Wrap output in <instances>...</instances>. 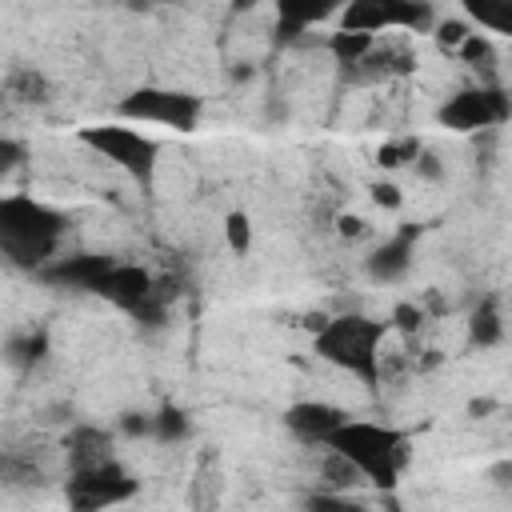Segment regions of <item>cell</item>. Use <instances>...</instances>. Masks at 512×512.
Here are the masks:
<instances>
[{"instance_id":"1","label":"cell","mask_w":512,"mask_h":512,"mask_svg":"<svg viewBox=\"0 0 512 512\" xmlns=\"http://www.w3.org/2000/svg\"><path fill=\"white\" fill-rule=\"evenodd\" d=\"M68 232V216L32 200V196H4L0 200V252L12 268L40 272L56 260V248Z\"/></svg>"},{"instance_id":"2","label":"cell","mask_w":512,"mask_h":512,"mask_svg":"<svg viewBox=\"0 0 512 512\" xmlns=\"http://www.w3.org/2000/svg\"><path fill=\"white\" fill-rule=\"evenodd\" d=\"M388 332V320H372V316H360V312H344V316H332L316 340H312V352L344 372H352L364 388H380V340Z\"/></svg>"},{"instance_id":"3","label":"cell","mask_w":512,"mask_h":512,"mask_svg":"<svg viewBox=\"0 0 512 512\" xmlns=\"http://www.w3.org/2000/svg\"><path fill=\"white\" fill-rule=\"evenodd\" d=\"M324 448H336L340 456H348L368 484L376 488H392L404 460H408V436L400 428H388V424H368V420H344Z\"/></svg>"},{"instance_id":"4","label":"cell","mask_w":512,"mask_h":512,"mask_svg":"<svg viewBox=\"0 0 512 512\" xmlns=\"http://www.w3.org/2000/svg\"><path fill=\"white\" fill-rule=\"evenodd\" d=\"M76 136H80V144H88L92 152H100L104 160L124 168L140 188H152L156 156H160L156 140H148L144 132L128 128V124H92V128H80Z\"/></svg>"},{"instance_id":"5","label":"cell","mask_w":512,"mask_h":512,"mask_svg":"<svg viewBox=\"0 0 512 512\" xmlns=\"http://www.w3.org/2000/svg\"><path fill=\"white\" fill-rule=\"evenodd\" d=\"M116 112H120V116H128V120L164 124V128H172V132H192V128L200 124L204 104H200V96H196V92L156 88V84H148V88L128 92V96L116 104Z\"/></svg>"},{"instance_id":"6","label":"cell","mask_w":512,"mask_h":512,"mask_svg":"<svg viewBox=\"0 0 512 512\" xmlns=\"http://www.w3.org/2000/svg\"><path fill=\"white\" fill-rule=\"evenodd\" d=\"M436 120L448 132H488L504 120H512V96L496 84H480V88H464L452 100L440 104Z\"/></svg>"},{"instance_id":"7","label":"cell","mask_w":512,"mask_h":512,"mask_svg":"<svg viewBox=\"0 0 512 512\" xmlns=\"http://www.w3.org/2000/svg\"><path fill=\"white\" fill-rule=\"evenodd\" d=\"M132 492H136V480L116 464V456L104 460V464H92V468H72L68 480H64V500L76 512H96V508L124 504Z\"/></svg>"},{"instance_id":"8","label":"cell","mask_w":512,"mask_h":512,"mask_svg":"<svg viewBox=\"0 0 512 512\" xmlns=\"http://www.w3.org/2000/svg\"><path fill=\"white\" fill-rule=\"evenodd\" d=\"M340 28L356 32H380V28H408V32H432L436 12L428 0H348Z\"/></svg>"},{"instance_id":"9","label":"cell","mask_w":512,"mask_h":512,"mask_svg":"<svg viewBox=\"0 0 512 512\" xmlns=\"http://www.w3.org/2000/svg\"><path fill=\"white\" fill-rule=\"evenodd\" d=\"M348 0H276V44L284 48V44H296L312 24H320V20H328L336 8H344Z\"/></svg>"},{"instance_id":"10","label":"cell","mask_w":512,"mask_h":512,"mask_svg":"<svg viewBox=\"0 0 512 512\" xmlns=\"http://www.w3.org/2000/svg\"><path fill=\"white\" fill-rule=\"evenodd\" d=\"M420 240V224H400V232L392 240H384L380 248H372V256L364 260L368 276L380 280V284H392L400 280L408 268H412V248Z\"/></svg>"},{"instance_id":"11","label":"cell","mask_w":512,"mask_h":512,"mask_svg":"<svg viewBox=\"0 0 512 512\" xmlns=\"http://www.w3.org/2000/svg\"><path fill=\"white\" fill-rule=\"evenodd\" d=\"M108 268H112V256L80 252V256H56L48 268H40V276L48 284H64V288H76V292H96V284L104 280Z\"/></svg>"},{"instance_id":"12","label":"cell","mask_w":512,"mask_h":512,"mask_svg":"<svg viewBox=\"0 0 512 512\" xmlns=\"http://www.w3.org/2000/svg\"><path fill=\"white\" fill-rule=\"evenodd\" d=\"M344 420H348L344 408L324 404V400H300V404H292V408L284 412V424H288L300 440H308V444H328V436H332Z\"/></svg>"},{"instance_id":"13","label":"cell","mask_w":512,"mask_h":512,"mask_svg":"<svg viewBox=\"0 0 512 512\" xmlns=\"http://www.w3.org/2000/svg\"><path fill=\"white\" fill-rule=\"evenodd\" d=\"M412 68H416L412 52L400 48V44H388V48H372L360 64L340 68V76L348 84H380V80H392V76H408Z\"/></svg>"},{"instance_id":"14","label":"cell","mask_w":512,"mask_h":512,"mask_svg":"<svg viewBox=\"0 0 512 512\" xmlns=\"http://www.w3.org/2000/svg\"><path fill=\"white\" fill-rule=\"evenodd\" d=\"M96 296H104L108 304L132 312L136 304H144L152 296V276L144 268H136V264H112L104 272V280L96 284Z\"/></svg>"},{"instance_id":"15","label":"cell","mask_w":512,"mask_h":512,"mask_svg":"<svg viewBox=\"0 0 512 512\" xmlns=\"http://www.w3.org/2000/svg\"><path fill=\"white\" fill-rule=\"evenodd\" d=\"M64 452H68V468L104 464V460H112V432H104V428H96V424H80V428L68 432Z\"/></svg>"},{"instance_id":"16","label":"cell","mask_w":512,"mask_h":512,"mask_svg":"<svg viewBox=\"0 0 512 512\" xmlns=\"http://www.w3.org/2000/svg\"><path fill=\"white\" fill-rule=\"evenodd\" d=\"M500 336H504V320H500L496 300L488 296V300H480V304L472 308V316H468V344H472V348H492V344H500Z\"/></svg>"},{"instance_id":"17","label":"cell","mask_w":512,"mask_h":512,"mask_svg":"<svg viewBox=\"0 0 512 512\" xmlns=\"http://www.w3.org/2000/svg\"><path fill=\"white\" fill-rule=\"evenodd\" d=\"M372 48H376V32L340 28V32H332V36H328V52H332V60H336L340 68H352V64H360V60H364Z\"/></svg>"},{"instance_id":"18","label":"cell","mask_w":512,"mask_h":512,"mask_svg":"<svg viewBox=\"0 0 512 512\" xmlns=\"http://www.w3.org/2000/svg\"><path fill=\"white\" fill-rule=\"evenodd\" d=\"M460 4H464L472 24L512 40V0H460Z\"/></svg>"},{"instance_id":"19","label":"cell","mask_w":512,"mask_h":512,"mask_svg":"<svg viewBox=\"0 0 512 512\" xmlns=\"http://www.w3.org/2000/svg\"><path fill=\"white\" fill-rule=\"evenodd\" d=\"M4 92H8L12 100H20V104H44L52 88H48V80H44L36 68L16 64V68H8V76H4Z\"/></svg>"},{"instance_id":"20","label":"cell","mask_w":512,"mask_h":512,"mask_svg":"<svg viewBox=\"0 0 512 512\" xmlns=\"http://www.w3.org/2000/svg\"><path fill=\"white\" fill-rule=\"evenodd\" d=\"M4 352H8V364H12V368H32V364L44 360L48 336H44L40 328H36V332H24V336H12V340L4 344Z\"/></svg>"},{"instance_id":"21","label":"cell","mask_w":512,"mask_h":512,"mask_svg":"<svg viewBox=\"0 0 512 512\" xmlns=\"http://www.w3.org/2000/svg\"><path fill=\"white\" fill-rule=\"evenodd\" d=\"M188 432H192V424H188V416H184L176 404H164V408L152 416V436H156L160 444H180Z\"/></svg>"},{"instance_id":"22","label":"cell","mask_w":512,"mask_h":512,"mask_svg":"<svg viewBox=\"0 0 512 512\" xmlns=\"http://www.w3.org/2000/svg\"><path fill=\"white\" fill-rule=\"evenodd\" d=\"M456 56H460L472 72H492V60H496V56H492V44H488L480 32H472V36L460 44V52H456Z\"/></svg>"},{"instance_id":"23","label":"cell","mask_w":512,"mask_h":512,"mask_svg":"<svg viewBox=\"0 0 512 512\" xmlns=\"http://www.w3.org/2000/svg\"><path fill=\"white\" fill-rule=\"evenodd\" d=\"M224 240H228V248H232L236 256H244V252L252 248V224H248L244 212H228V216H224Z\"/></svg>"},{"instance_id":"24","label":"cell","mask_w":512,"mask_h":512,"mask_svg":"<svg viewBox=\"0 0 512 512\" xmlns=\"http://www.w3.org/2000/svg\"><path fill=\"white\" fill-rule=\"evenodd\" d=\"M420 156V140H396V144H384L376 152V164L380 168H400V164H412Z\"/></svg>"},{"instance_id":"25","label":"cell","mask_w":512,"mask_h":512,"mask_svg":"<svg viewBox=\"0 0 512 512\" xmlns=\"http://www.w3.org/2000/svg\"><path fill=\"white\" fill-rule=\"evenodd\" d=\"M432 32H436V44H440V52H448V56H452V52H460V44L472 36L464 20H444V24H436Z\"/></svg>"},{"instance_id":"26","label":"cell","mask_w":512,"mask_h":512,"mask_svg":"<svg viewBox=\"0 0 512 512\" xmlns=\"http://www.w3.org/2000/svg\"><path fill=\"white\" fill-rule=\"evenodd\" d=\"M392 324H396L404 336H412V332H420V324H424V312H420L416 304H396V308H392Z\"/></svg>"},{"instance_id":"27","label":"cell","mask_w":512,"mask_h":512,"mask_svg":"<svg viewBox=\"0 0 512 512\" xmlns=\"http://www.w3.org/2000/svg\"><path fill=\"white\" fill-rule=\"evenodd\" d=\"M116 428H120V436H152V416H144V412H124V416L116 420Z\"/></svg>"},{"instance_id":"28","label":"cell","mask_w":512,"mask_h":512,"mask_svg":"<svg viewBox=\"0 0 512 512\" xmlns=\"http://www.w3.org/2000/svg\"><path fill=\"white\" fill-rule=\"evenodd\" d=\"M412 168H416V176H420V180H440V176H444L440 156H436V152H428V148H420V156L412 160Z\"/></svg>"},{"instance_id":"29","label":"cell","mask_w":512,"mask_h":512,"mask_svg":"<svg viewBox=\"0 0 512 512\" xmlns=\"http://www.w3.org/2000/svg\"><path fill=\"white\" fill-rule=\"evenodd\" d=\"M372 200H376L380 208H400V200H404V196H400V188H396V184L376 180V184H372Z\"/></svg>"},{"instance_id":"30","label":"cell","mask_w":512,"mask_h":512,"mask_svg":"<svg viewBox=\"0 0 512 512\" xmlns=\"http://www.w3.org/2000/svg\"><path fill=\"white\" fill-rule=\"evenodd\" d=\"M20 160H24V148H20L16 140H8V136H4V140H0V172L8 176V172L20 164Z\"/></svg>"},{"instance_id":"31","label":"cell","mask_w":512,"mask_h":512,"mask_svg":"<svg viewBox=\"0 0 512 512\" xmlns=\"http://www.w3.org/2000/svg\"><path fill=\"white\" fill-rule=\"evenodd\" d=\"M308 508H352V512H356L360 504H356V500H348V496H332V492H312V496H308Z\"/></svg>"},{"instance_id":"32","label":"cell","mask_w":512,"mask_h":512,"mask_svg":"<svg viewBox=\"0 0 512 512\" xmlns=\"http://www.w3.org/2000/svg\"><path fill=\"white\" fill-rule=\"evenodd\" d=\"M488 480H496L500 488H512V460H500L488 468Z\"/></svg>"},{"instance_id":"33","label":"cell","mask_w":512,"mask_h":512,"mask_svg":"<svg viewBox=\"0 0 512 512\" xmlns=\"http://www.w3.org/2000/svg\"><path fill=\"white\" fill-rule=\"evenodd\" d=\"M340 236H364V220L360 216H340Z\"/></svg>"},{"instance_id":"34","label":"cell","mask_w":512,"mask_h":512,"mask_svg":"<svg viewBox=\"0 0 512 512\" xmlns=\"http://www.w3.org/2000/svg\"><path fill=\"white\" fill-rule=\"evenodd\" d=\"M256 4H260V0H232V8H236V12H244V8H256Z\"/></svg>"},{"instance_id":"35","label":"cell","mask_w":512,"mask_h":512,"mask_svg":"<svg viewBox=\"0 0 512 512\" xmlns=\"http://www.w3.org/2000/svg\"><path fill=\"white\" fill-rule=\"evenodd\" d=\"M160 4H164V0H160Z\"/></svg>"}]
</instances>
